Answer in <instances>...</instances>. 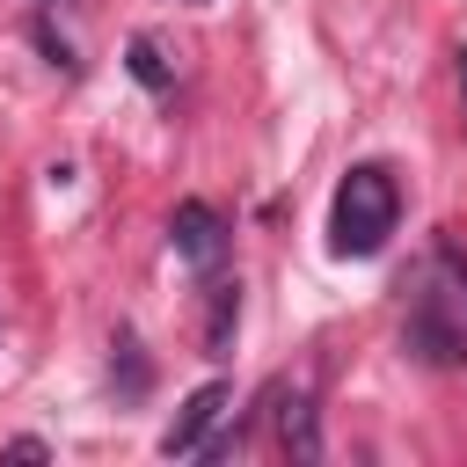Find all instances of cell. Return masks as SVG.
I'll return each instance as SVG.
<instances>
[{
	"instance_id": "cell-2",
	"label": "cell",
	"mask_w": 467,
	"mask_h": 467,
	"mask_svg": "<svg viewBox=\"0 0 467 467\" xmlns=\"http://www.w3.org/2000/svg\"><path fill=\"white\" fill-rule=\"evenodd\" d=\"M409 350L423 365H467V255L460 248H438V270L409 314Z\"/></svg>"
},
{
	"instance_id": "cell-7",
	"label": "cell",
	"mask_w": 467,
	"mask_h": 467,
	"mask_svg": "<svg viewBox=\"0 0 467 467\" xmlns=\"http://www.w3.org/2000/svg\"><path fill=\"white\" fill-rule=\"evenodd\" d=\"M234 321H241V285H219V292H212V321H204V350H212V358H226Z\"/></svg>"
},
{
	"instance_id": "cell-5",
	"label": "cell",
	"mask_w": 467,
	"mask_h": 467,
	"mask_svg": "<svg viewBox=\"0 0 467 467\" xmlns=\"http://www.w3.org/2000/svg\"><path fill=\"white\" fill-rule=\"evenodd\" d=\"M270 394V409H277V445L292 452V460H314L321 452V431H314V387L306 379H277V387H263Z\"/></svg>"
},
{
	"instance_id": "cell-3",
	"label": "cell",
	"mask_w": 467,
	"mask_h": 467,
	"mask_svg": "<svg viewBox=\"0 0 467 467\" xmlns=\"http://www.w3.org/2000/svg\"><path fill=\"white\" fill-rule=\"evenodd\" d=\"M168 234H175V255L197 263V270H212V263L226 255V219H219L204 197H182L175 219H168Z\"/></svg>"
},
{
	"instance_id": "cell-8",
	"label": "cell",
	"mask_w": 467,
	"mask_h": 467,
	"mask_svg": "<svg viewBox=\"0 0 467 467\" xmlns=\"http://www.w3.org/2000/svg\"><path fill=\"white\" fill-rule=\"evenodd\" d=\"M460 80H467V51H460Z\"/></svg>"
},
{
	"instance_id": "cell-4",
	"label": "cell",
	"mask_w": 467,
	"mask_h": 467,
	"mask_svg": "<svg viewBox=\"0 0 467 467\" xmlns=\"http://www.w3.org/2000/svg\"><path fill=\"white\" fill-rule=\"evenodd\" d=\"M226 401H234V394H226V379H204V387L182 401V416L161 431V452H168V460H182V452H204V431L226 416Z\"/></svg>"
},
{
	"instance_id": "cell-6",
	"label": "cell",
	"mask_w": 467,
	"mask_h": 467,
	"mask_svg": "<svg viewBox=\"0 0 467 467\" xmlns=\"http://www.w3.org/2000/svg\"><path fill=\"white\" fill-rule=\"evenodd\" d=\"M124 66H131V80H139V88H153V95H168V80H175L153 36H131V51H124Z\"/></svg>"
},
{
	"instance_id": "cell-1",
	"label": "cell",
	"mask_w": 467,
	"mask_h": 467,
	"mask_svg": "<svg viewBox=\"0 0 467 467\" xmlns=\"http://www.w3.org/2000/svg\"><path fill=\"white\" fill-rule=\"evenodd\" d=\"M401 226V182L379 168V161H358L343 182H336V204H328V248L336 255H379L387 234Z\"/></svg>"
}]
</instances>
